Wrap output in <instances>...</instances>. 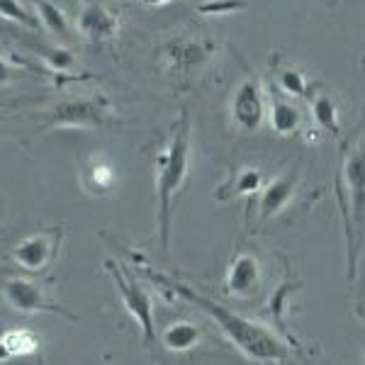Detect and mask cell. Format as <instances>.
Listing matches in <instances>:
<instances>
[{
	"label": "cell",
	"mask_w": 365,
	"mask_h": 365,
	"mask_svg": "<svg viewBox=\"0 0 365 365\" xmlns=\"http://www.w3.org/2000/svg\"><path fill=\"white\" fill-rule=\"evenodd\" d=\"M244 8H246V0H205V3L197 5V13L207 17H227Z\"/></svg>",
	"instance_id": "22"
},
{
	"label": "cell",
	"mask_w": 365,
	"mask_h": 365,
	"mask_svg": "<svg viewBox=\"0 0 365 365\" xmlns=\"http://www.w3.org/2000/svg\"><path fill=\"white\" fill-rule=\"evenodd\" d=\"M78 29L86 39H93V42H108V39H115L117 32H120V20L108 5L103 3H86L81 8L78 15Z\"/></svg>",
	"instance_id": "10"
},
{
	"label": "cell",
	"mask_w": 365,
	"mask_h": 365,
	"mask_svg": "<svg viewBox=\"0 0 365 365\" xmlns=\"http://www.w3.org/2000/svg\"><path fill=\"white\" fill-rule=\"evenodd\" d=\"M44 58L54 71H71L76 66V58L68 49H49L44 54Z\"/></svg>",
	"instance_id": "23"
},
{
	"label": "cell",
	"mask_w": 365,
	"mask_h": 365,
	"mask_svg": "<svg viewBox=\"0 0 365 365\" xmlns=\"http://www.w3.org/2000/svg\"><path fill=\"white\" fill-rule=\"evenodd\" d=\"M5 361H10V353H8V349H5L3 339H0V363H5Z\"/></svg>",
	"instance_id": "26"
},
{
	"label": "cell",
	"mask_w": 365,
	"mask_h": 365,
	"mask_svg": "<svg viewBox=\"0 0 365 365\" xmlns=\"http://www.w3.org/2000/svg\"><path fill=\"white\" fill-rule=\"evenodd\" d=\"M3 297L8 302L10 309L20 312V314H39V312H51V314H61L68 317V319H78L76 314H71L68 309L58 307L56 302H51L46 290L39 282L29 280V278H20V275H13L3 282Z\"/></svg>",
	"instance_id": "5"
},
{
	"label": "cell",
	"mask_w": 365,
	"mask_h": 365,
	"mask_svg": "<svg viewBox=\"0 0 365 365\" xmlns=\"http://www.w3.org/2000/svg\"><path fill=\"white\" fill-rule=\"evenodd\" d=\"M278 86H280V91L290 98H304L309 91L307 78H304V73L297 68H282L278 73Z\"/></svg>",
	"instance_id": "21"
},
{
	"label": "cell",
	"mask_w": 365,
	"mask_h": 365,
	"mask_svg": "<svg viewBox=\"0 0 365 365\" xmlns=\"http://www.w3.org/2000/svg\"><path fill=\"white\" fill-rule=\"evenodd\" d=\"M58 244H61V229H46V232H34L29 237L20 239L13 249V261L27 273H44L51 268Z\"/></svg>",
	"instance_id": "6"
},
{
	"label": "cell",
	"mask_w": 365,
	"mask_h": 365,
	"mask_svg": "<svg viewBox=\"0 0 365 365\" xmlns=\"http://www.w3.org/2000/svg\"><path fill=\"white\" fill-rule=\"evenodd\" d=\"M154 278L161 282V285L170 287L175 295H180L182 299L187 302L197 304L200 309H205L207 314L220 324V329L225 331V336L232 341L237 349L244 353L246 358L251 361H258V363H275V361H285L287 358V346L282 344L280 336H275L270 329L261 327L258 322L253 319H246V317L237 314L229 307H222V304L212 302L205 295H200L192 287H187L185 282H178V280H168L163 275H156L151 273Z\"/></svg>",
	"instance_id": "1"
},
{
	"label": "cell",
	"mask_w": 365,
	"mask_h": 365,
	"mask_svg": "<svg viewBox=\"0 0 365 365\" xmlns=\"http://www.w3.org/2000/svg\"><path fill=\"white\" fill-rule=\"evenodd\" d=\"M158 339H161L163 349L170 353H187L200 346V341H202V329H200L195 322L178 319V322L168 324Z\"/></svg>",
	"instance_id": "13"
},
{
	"label": "cell",
	"mask_w": 365,
	"mask_h": 365,
	"mask_svg": "<svg viewBox=\"0 0 365 365\" xmlns=\"http://www.w3.org/2000/svg\"><path fill=\"white\" fill-rule=\"evenodd\" d=\"M263 173L258 168H251V166H244V168H234L229 173V178L217 185L215 190V200H232V197H239V195H258L263 187Z\"/></svg>",
	"instance_id": "12"
},
{
	"label": "cell",
	"mask_w": 365,
	"mask_h": 365,
	"mask_svg": "<svg viewBox=\"0 0 365 365\" xmlns=\"http://www.w3.org/2000/svg\"><path fill=\"white\" fill-rule=\"evenodd\" d=\"M363 170H365L363 146L346 144L336 187H339L341 212H344V222H346V239H349V278L351 280H353V270H356V239H353L356 225L351 222V212H358V217L363 215V185H365Z\"/></svg>",
	"instance_id": "3"
},
{
	"label": "cell",
	"mask_w": 365,
	"mask_h": 365,
	"mask_svg": "<svg viewBox=\"0 0 365 365\" xmlns=\"http://www.w3.org/2000/svg\"><path fill=\"white\" fill-rule=\"evenodd\" d=\"M190 170V117L182 110L178 125L173 127L166 149L156 158V202H158V234L161 249H170V212L173 200L187 180Z\"/></svg>",
	"instance_id": "2"
},
{
	"label": "cell",
	"mask_w": 365,
	"mask_h": 365,
	"mask_svg": "<svg viewBox=\"0 0 365 365\" xmlns=\"http://www.w3.org/2000/svg\"><path fill=\"white\" fill-rule=\"evenodd\" d=\"M261 261H258L256 253L251 251H239L237 256L232 258L225 275V292L229 297H253L258 290H261Z\"/></svg>",
	"instance_id": "8"
},
{
	"label": "cell",
	"mask_w": 365,
	"mask_h": 365,
	"mask_svg": "<svg viewBox=\"0 0 365 365\" xmlns=\"http://www.w3.org/2000/svg\"><path fill=\"white\" fill-rule=\"evenodd\" d=\"M232 120L241 132L253 134L266 122V98L258 81L246 78L241 81L232 98Z\"/></svg>",
	"instance_id": "7"
},
{
	"label": "cell",
	"mask_w": 365,
	"mask_h": 365,
	"mask_svg": "<svg viewBox=\"0 0 365 365\" xmlns=\"http://www.w3.org/2000/svg\"><path fill=\"white\" fill-rule=\"evenodd\" d=\"M13 78H15V68L10 66V63L5 61L3 56H0V86L13 83Z\"/></svg>",
	"instance_id": "24"
},
{
	"label": "cell",
	"mask_w": 365,
	"mask_h": 365,
	"mask_svg": "<svg viewBox=\"0 0 365 365\" xmlns=\"http://www.w3.org/2000/svg\"><path fill=\"white\" fill-rule=\"evenodd\" d=\"M312 117H314L317 127L329 132L331 137H339L341 125H339V105L329 93H317L312 96Z\"/></svg>",
	"instance_id": "17"
},
{
	"label": "cell",
	"mask_w": 365,
	"mask_h": 365,
	"mask_svg": "<svg viewBox=\"0 0 365 365\" xmlns=\"http://www.w3.org/2000/svg\"><path fill=\"white\" fill-rule=\"evenodd\" d=\"M0 17L27 29H42V25H39V20H37V13L25 8L20 0H0Z\"/></svg>",
	"instance_id": "20"
},
{
	"label": "cell",
	"mask_w": 365,
	"mask_h": 365,
	"mask_svg": "<svg viewBox=\"0 0 365 365\" xmlns=\"http://www.w3.org/2000/svg\"><path fill=\"white\" fill-rule=\"evenodd\" d=\"M105 110L96 100H61L49 110V127H96L105 122Z\"/></svg>",
	"instance_id": "9"
},
{
	"label": "cell",
	"mask_w": 365,
	"mask_h": 365,
	"mask_svg": "<svg viewBox=\"0 0 365 365\" xmlns=\"http://www.w3.org/2000/svg\"><path fill=\"white\" fill-rule=\"evenodd\" d=\"M117 182V175H115V168L110 166L105 158L100 156H93L91 161L86 163V170H83V185L88 192L93 195H105L115 187Z\"/></svg>",
	"instance_id": "16"
},
{
	"label": "cell",
	"mask_w": 365,
	"mask_h": 365,
	"mask_svg": "<svg viewBox=\"0 0 365 365\" xmlns=\"http://www.w3.org/2000/svg\"><path fill=\"white\" fill-rule=\"evenodd\" d=\"M144 5H149V8H161V5H168L173 3V0H141Z\"/></svg>",
	"instance_id": "25"
},
{
	"label": "cell",
	"mask_w": 365,
	"mask_h": 365,
	"mask_svg": "<svg viewBox=\"0 0 365 365\" xmlns=\"http://www.w3.org/2000/svg\"><path fill=\"white\" fill-rule=\"evenodd\" d=\"M0 339H3L5 349H8V353H10V358L32 356V353L39 349L37 336H34L32 331H25V329H13V331H5Z\"/></svg>",
	"instance_id": "19"
},
{
	"label": "cell",
	"mask_w": 365,
	"mask_h": 365,
	"mask_svg": "<svg viewBox=\"0 0 365 365\" xmlns=\"http://www.w3.org/2000/svg\"><path fill=\"white\" fill-rule=\"evenodd\" d=\"M105 268L110 270V275L115 278V287L120 292V299L125 302L129 314L134 317V322L141 329V341L146 349L156 344V324H154V302L151 295L144 290V285H139V280L134 275H127L125 270L117 266L115 261H105Z\"/></svg>",
	"instance_id": "4"
},
{
	"label": "cell",
	"mask_w": 365,
	"mask_h": 365,
	"mask_svg": "<svg viewBox=\"0 0 365 365\" xmlns=\"http://www.w3.org/2000/svg\"><path fill=\"white\" fill-rule=\"evenodd\" d=\"M163 51L170 58L173 68L178 71H192L210 56V51L202 49V44L192 42V39H173V42L163 46Z\"/></svg>",
	"instance_id": "15"
},
{
	"label": "cell",
	"mask_w": 365,
	"mask_h": 365,
	"mask_svg": "<svg viewBox=\"0 0 365 365\" xmlns=\"http://www.w3.org/2000/svg\"><path fill=\"white\" fill-rule=\"evenodd\" d=\"M295 190H297V173H287L280 175V178L263 182L261 202H258V222H268L273 217H278L292 202Z\"/></svg>",
	"instance_id": "11"
},
{
	"label": "cell",
	"mask_w": 365,
	"mask_h": 365,
	"mask_svg": "<svg viewBox=\"0 0 365 365\" xmlns=\"http://www.w3.org/2000/svg\"><path fill=\"white\" fill-rule=\"evenodd\" d=\"M266 117L270 120L273 132L280 134V137H292V134H297V129L302 127V113L297 110V105L287 103V100H282V98L270 100V105L266 108Z\"/></svg>",
	"instance_id": "14"
},
{
	"label": "cell",
	"mask_w": 365,
	"mask_h": 365,
	"mask_svg": "<svg viewBox=\"0 0 365 365\" xmlns=\"http://www.w3.org/2000/svg\"><path fill=\"white\" fill-rule=\"evenodd\" d=\"M37 20L46 32L56 34V37H66L68 34V17L51 0H37Z\"/></svg>",
	"instance_id": "18"
}]
</instances>
